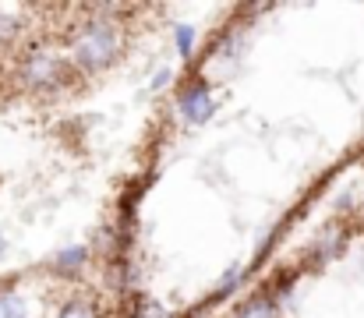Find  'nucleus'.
Returning <instances> with one entry per match:
<instances>
[{
  "instance_id": "f03ea898",
  "label": "nucleus",
  "mask_w": 364,
  "mask_h": 318,
  "mask_svg": "<svg viewBox=\"0 0 364 318\" xmlns=\"http://www.w3.org/2000/svg\"><path fill=\"white\" fill-rule=\"evenodd\" d=\"M177 113L184 124L198 127V124H209L213 113H216V96H213V85L205 78H191L181 92H177Z\"/></svg>"
},
{
  "instance_id": "423d86ee",
  "label": "nucleus",
  "mask_w": 364,
  "mask_h": 318,
  "mask_svg": "<svg viewBox=\"0 0 364 318\" xmlns=\"http://www.w3.org/2000/svg\"><path fill=\"white\" fill-rule=\"evenodd\" d=\"M195 39H198L195 25H177V28H173V43H177V57H181V60H191Z\"/></svg>"
},
{
  "instance_id": "1a4fd4ad",
  "label": "nucleus",
  "mask_w": 364,
  "mask_h": 318,
  "mask_svg": "<svg viewBox=\"0 0 364 318\" xmlns=\"http://www.w3.org/2000/svg\"><path fill=\"white\" fill-rule=\"evenodd\" d=\"M60 318H96V315H92V308L85 301H68L60 308Z\"/></svg>"
},
{
  "instance_id": "9d476101",
  "label": "nucleus",
  "mask_w": 364,
  "mask_h": 318,
  "mask_svg": "<svg viewBox=\"0 0 364 318\" xmlns=\"http://www.w3.org/2000/svg\"><path fill=\"white\" fill-rule=\"evenodd\" d=\"M134 318H170V312L163 304H156V301H141V308L134 312Z\"/></svg>"
},
{
  "instance_id": "39448f33",
  "label": "nucleus",
  "mask_w": 364,
  "mask_h": 318,
  "mask_svg": "<svg viewBox=\"0 0 364 318\" xmlns=\"http://www.w3.org/2000/svg\"><path fill=\"white\" fill-rule=\"evenodd\" d=\"M85 262H89V248H85V244H68V248H60V251L53 255V272L75 276Z\"/></svg>"
},
{
  "instance_id": "f257e3e1",
  "label": "nucleus",
  "mask_w": 364,
  "mask_h": 318,
  "mask_svg": "<svg viewBox=\"0 0 364 318\" xmlns=\"http://www.w3.org/2000/svg\"><path fill=\"white\" fill-rule=\"evenodd\" d=\"M121 53V36H117V21L110 18H89L78 32L75 43V64L82 71H103L117 60Z\"/></svg>"
},
{
  "instance_id": "f8f14e48",
  "label": "nucleus",
  "mask_w": 364,
  "mask_h": 318,
  "mask_svg": "<svg viewBox=\"0 0 364 318\" xmlns=\"http://www.w3.org/2000/svg\"><path fill=\"white\" fill-rule=\"evenodd\" d=\"M4 251H7V240H4V233H0V255H4Z\"/></svg>"
},
{
  "instance_id": "0eeeda50",
  "label": "nucleus",
  "mask_w": 364,
  "mask_h": 318,
  "mask_svg": "<svg viewBox=\"0 0 364 318\" xmlns=\"http://www.w3.org/2000/svg\"><path fill=\"white\" fill-rule=\"evenodd\" d=\"M0 318H28V308L18 294L11 290H0Z\"/></svg>"
},
{
  "instance_id": "9b49d317",
  "label": "nucleus",
  "mask_w": 364,
  "mask_h": 318,
  "mask_svg": "<svg viewBox=\"0 0 364 318\" xmlns=\"http://www.w3.org/2000/svg\"><path fill=\"white\" fill-rule=\"evenodd\" d=\"M170 78H173V71H170V68H159V71L152 75L149 89H152V92H159V89H166V85H170Z\"/></svg>"
},
{
  "instance_id": "20e7f679",
  "label": "nucleus",
  "mask_w": 364,
  "mask_h": 318,
  "mask_svg": "<svg viewBox=\"0 0 364 318\" xmlns=\"http://www.w3.org/2000/svg\"><path fill=\"white\" fill-rule=\"evenodd\" d=\"M276 308H279L276 290H272V287H262V290L247 294L244 301H237L234 318H276Z\"/></svg>"
},
{
  "instance_id": "6e6552de",
  "label": "nucleus",
  "mask_w": 364,
  "mask_h": 318,
  "mask_svg": "<svg viewBox=\"0 0 364 318\" xmlns=\"http://www.w3.org/2000/svg\"><path fill=\"white\" fill-rule=\"evenodd\" d=\"M241 276H244V269H241V265L227 269V276H223V283L216 287V294H213V297H216V301H227V297H230V294H234V290L241 287Z\"/></svg>"
},
{
  "instance_id": "7ed1b4c3",
  "label": "nucleus",
  "mask_w": 364,
  "mask_h": 318,
  "mask_svg": "<svg viewBox=\"0 0 364 318\" xmlns=\"http://www.w3.org/2000/svg\"><path fill=\"white\" fill-rule=\"evenodd\" d=\"M21 75H25V82H28V85L46 89V85H57V82L64 78V64H60L53 53L36 50V53H28V60H25Z\"/></svg>"
}]
</instances>
